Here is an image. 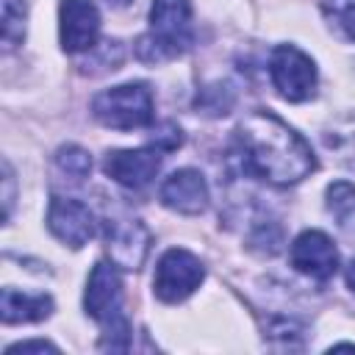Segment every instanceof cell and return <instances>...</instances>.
Returning a JSON list of instances; mask_svg holds the SVG:
<instances>
[{
	"label": "cell",
	"instance_id": "cell-1",
	"mask_svg": "<svg viewBox=\"0 0 355 355\" xmlns=\"http://www.w3.org/2000/svg\"><path fill=\"white\" fill-rule=\"evenodd\" d=\"M233 155L244 175L272 186H291L316 169L311 144L272 111H252L233 139Z\"/></svg>",
	"mask_w": 355,
	"mask_h": 355
},
{
	"label": "cell",
	"instance_id": "cell-2",
	"mask_svg": "<svg viewBox=\"0 0 355 355\" xmlns=\"http://www.w3.org/2000/svg\"><path fill=\"white\" fill-rule=\"evenodd\" d=\"M194 42L189 0H153L150 31L139 36L136 55L144 64H161L183 55Z\"/></svg>",
	"mask_w": 355,
	"mask_h": 355
},
{
	"label": "cell",
	"instance_id": "cell-3",
	"mask_svg": "<svg viewBox=\"0 0 355 355\" xmlns=\"http://www.w3.org/2000/svg\"><path fill=\"white\" fill-rule=\"evenodd\" d=\"M92 114L100 125L114 128V130L147 128L155 116L153 92L147 89V83H139V80L111 86L92 100Z\"/></svg>",
	"mask_w": 355,
	"mask_h": 355
},
{
	"label": "cell",
	"instance_id": "cell-4",
	"mask_svg": "<svg viewBox=\"0 0 355 355\" xmlns=\"http://www.w3.org/2000/svg\"><path fill=\"white\" fill-rule=\"evenodd\" d=\"M269 78L288 103H305L316 92V64L294 44H277L269 55Z\"/></svg>",
	"mask_w": 355,
	"mask_h": 355
},
{
	"label": "cell",
	"instance_id": "cell-5",
	"mask_svg": "<svg viewBox=\"0 0 355 355\" xmlns=\"http://www.w3.org/2000/svg\"><path fill=\"white\" fill-rule=\"evenodd\" d=\"M205 277V266L200 263L197 255H191L189 250L172 247L161 255L158 266H155V277H153V291L161 302H183L186 297H191L200 283Z\"/></svg>",
	"mask_w": 355,
	"mask_h": 355
},
{
	"label": "cell",
	"instance_id": "cell-6",
	"mask_svg": "<svg viewBox=\"0 0 355 355\" xmlns=\"http://www.w3.org/2000/svg\"><path fill=\"white\" fill-rule=\"evenodd\" d=\"M103 239H105V252L114 266L136 272L150 250V230L144 222L133 216H105L103 222Z\"/></svg>",
	"mask_w": 355,
	"mask_h": 355
},
{
	"label": "cell",
	"instance_id": "cell-7",
	"mask_svg": "<svg viewBox=\"0 0 355 355\" xmlns=\"http://www.w3.org/2000/svg\"><path fill=\"white\" fill-rule=\"evenodd\" d=\"M58 33L64 53H86L100 36V11L92 0H61L58 6Z\"/></svg>",
	"mask_w": 355,
	"mask_h": 355
},
{
	"label": "cell",
	"instance_id": "cell-8",
	"mask_svg": "<svg viewBox=\"0 0 355 355\" xmlns=\"http://www.w3.org/2000/svg\"><path fill=\"white\" fill-rule=\"evenodd\" d=\"M83 308L100 324L122 319V280H119L114 263L97 261L92 266V275L86 280Z\"/></svg>",
	"mask_w": 355,
	"mask_h": 355
},
{
	"label": "cell",
	"instance_id": "cell-9",
	"mask_svg": "<svg viewBox=\"0 0 355 355\" xmlns=\"http://www.w3.org/2000/svg\"><path fill=\"white\" fill-rule=\"evenodd\" d=\"M291 266L313 280H330L338 269V250L322 230H302L288 250Z\"/></svg>",
	"mask_w": 355,
	"mask_h": 355
},
{
	"label": "cell",
	"instance_id": "cell-10",
	"mask_svg": "<svg viewBox=\"0 0 355 355\" xmlns=\"http://www.w3.org/2000/svg\"><path fill=\"white\" fill-rule=\"evenodd\" d=\"M47 227L50 233L64 241L72 250H80L92 236H94V214L89 205L72 197H53L47 208Z\"/></svg>",
	"mask_w": 355,
	"mask_h": 355
},
{
	"label": "cell",
	"instance_id": "cell-11",
	"mask_svg": "<svg viewBox=\"0 0 355 355\" xmlns=\"http://www.w3.org/2000/svg\"><path fill=\"white\" fill-rule=\"evenodd\" d=\"M103 169L111 180H116L125 189H144L161 169V150L158 147L111 150L103 161Z\"/></svg>",
	"mask_w": 355,
	"mask_h": 355
},
{
	"label": "cell",
	"instance_id": "cell-12",
	"mask_svg": "<svg viewBox=\"0 0 355 355\" xmlns=\"http://www.w3.org/2000/svg\"><path fill=\"white\" fill-rule=\"evenodd\" d=\"M158 197L166 208L194 216L208 208V183L197 169H178L161 183Z\"/></svg>",
	"mask_w": 355,
	"mask_h": 355
},
{
	"label": "cell",
	"instance_id": "cell-13",
	"mask_svg": "<svg viewBox=\"0 0 355 355\" xmlns=\"http://www.w3.org/2000/svg\"><path fill=\"white\" fill-rule=\"evenodd\" d=\"M53 313V297L50 294H25L11 286L3 288L0 294V316L6 324H19V322H42Z\"/></svg>",
	"mask_w": 355,
	"mask_h": 355
},
{
	"label": "cell",
	"instance_id": "cell-14",
	"mask_svg": "<svg viewBox=\"0 0 355 355\" xmlns=\"http://www.w3.org/2000/svg\"><path fill=\"white\" fill-rule=\"evenodd\" d=\"M322 144L327 153H333L338 164L355 169V116H347L333 128H327L322 133Z\"/></svg>",
	"mask_w": 355,
	"mask_h": 355
},
{
	"label": "cell",
	"instance_id": "cell-15",
	"mask_svg": "<svg viewBox=\"0 0 355 355\" xmlns=\"http://www.w3.org/2000/svg\"><path fill=\"white\" fill-rule=\"evenodd\" d=\"M327 211L336 216L338 227L355 233V186L347 180H336L327 186Z\"/></svg>",
	"mask_w": 355,
	"mask_h": 355
},
{
	"label": "cell",
	"instance_id": "cell-16",
	"mask_svg": "<svg viewBox=\"0 0 355 355\" xmlns=\"http://www.w3.org/2000/svg\"><path fill=\"white\" fill-rule=\"evenodd\" d=\"M327 25L347 42H355V0H322Z\"/></svg>",
	"mask_w": 355,
	"mask_h": 355
},
{
	"label": "cell",
	"instance_id": "cell-17",
	"mask_svg": "<svg viewBox=\"0 0 355 355\" xmlns=\"http://www.w3.org/2000/svg\"><path fill=\"white\" fill-rule=\"evenodd\" d=\"M55 166H58L61 175H67L69 180L78 183V180L89 178V172H92V155L83 147H78V144H64V147L55 150Z\"/></svg>",
	"mask_w": 355,
	"mask_h": 355
},
{
	"label": "cell",
	"instance_id": "cell-18",
	"mask_svg": "<svg viewBox=\"0 0 355 355\" xmlns=\"http://www.w3.org/2000/svg\"><path fill=\"white\" fill-rule=\"evenodd\" d=\"M25 14L22 0H3V42L8 47L25 39Z\"/></svg>",
	"mask_w": 355,
	"mask_h": 355
},
{
	"label": "cell",
	"instance_id": "cell-19",
	"mask_svg": "<svg viewBox=\"0 0 355 355\" xmlns=\"http://www.w3.org/2000/svg\"><path fill=\"white\" fill-rule=\"evenodd\" d=\"M230 105H233V92H230V86H208V89H202V94L197 97V108H202L205 114H214V116L227 114Z\"/></svg>",
	"mask_w": 355,
	"mask_h": 355
},
{
	"label": "cell",
	"instance_id": "cell-20",
	"mask_svg": "<svg viewBox=\"0 0 355 355\" xmlns=\"http://www.w3.org/2000/svg\"><path fill=\"white\" fill-rule=\"evenodd\" d=\"M17 352H58V347L50 341H19L6 349V355H17Z\"/></svg>",
	"mask_w": 355,
	"mask_h": 355
},
{
	"label": "cell",
	"instance_id": "cell-21",
	"mask_svg": "<svg viewBox=\"0 0 355 355\" xmlns=\"http://www.w3.org/2000/svg\"><path fill=\"white\" fill-rule=\"evenodd\" d=\"M344 277H347V286L355 291V258L347 263V272H344Z\"/></svg>",
	"mask_w": 355,
	"mask_h": 355
},
{
	"label": "cell",
	"instance_id": "cell-22",
	"mask_svg": "<svg viewBox=\"0 0 355 355\" xmlns=\"http://www.w3.org/2000/svg\"><path fill=\"white\" fill-rule=\"evenodd\" d=\"M108 6H114V8H125V6H130L133 0H105Z\"/></svg>",
	"mask_w": 355,
	"mask_h": 355
}]
</instances>
